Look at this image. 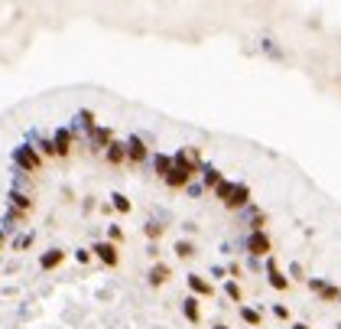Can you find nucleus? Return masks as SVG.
<instances>
[{"label":"nucleus","instance_id":"f257e3e1","mask_svg":"<svg viewBox=\"0 0 341 329\" xmlns=\"http://www.w3.org/2000/svg\"><path fill=\"white\" fill-rule=\"evenodd\" d=\"M13 160H16V163L23 166V170H39V156H36V150H32V147H16V150H13Z\"/></svg>","mask_w":341,"mask_h":329},{"label":"nucleus","instance_id":"f03ea898","mask_svg":"<svg viewBox=\"0 0 341 329\" xmlns=\"http://www.w3.org/2000/svg\"><path fill=\"white\" fill-rule=\"evenodd\" d=\"M192 173H195V166H192V163H189V166H172V173L166 176V183H169V186H185Z\"/></svg>","mask_w":341,"mask_h":329},{"label":"nucleus","instance_id":"7ed1b4c3","mask_svg":"<svg viewBox=\"0 0 341 329\" xmlns=\"http://www.w3.org/2000/svg\"><path fill=\"white\" fill-rule=\"evenodd\" d=\"M247 248H250L254 254H267L270 251V238L263 235V231H254V235H250V242H247Z\"/></svg>","mask_w":341,"mask_h":329},{"label":"nucleus","instance_id":"20e7f679","mask_svg":"<svg viewBox=\"0 0 341 329\" xmlns=\"http://www.w3.org/2000/svg\"><path fill=\"white\" fill-rule=\"evenodd\" d=\"M95 251H97V258H101V261H104V264H111V267L117 264V248H114V244L101 242V244H95Z\"/></svg>","mask_w":341,"mask_h":329},{"label":"nucleus","instance_id":"39448f33","mask_svg":"<svg viewBox=\"0 0 341 329\" xmlns=\"http://www.w3.org/2000/svg\"><path fill=\"white\" fill-rule=\"evenodd\" d=\"M65 258V251H59V248H52V251H46L43 258H39V264H43V271H52V267H59Z\"/></svg>","mask_w":341,"mask_h":329},{"label":"nucleus","instance_id":"423d86ee","mask_svg":"<svg viewBox=\"0 0 341 329\" xmlns=\"http://www.w3.org/2000/svg\"><path fill=\"white\" fill-rule=\"evenodd\" d=\"M127 156L133 160V163H140V160L146 156V147H143V140H140V137H130V143H127Z\"/></svg>","mask_w":341,"mask_h":329},{"label":"nucleus","instance_id":"0eeeda50","mask_svg":"<svg viewBox=\"0 0 341 329\" xmlns=\"http://www.w3.org/2000/svg\"><path fill=\"white\" fill-rule=\"evenodd\" d=\"M166 277H169V267H166V264H156V267L149 271V284L160 287V284H166Z\"/></svg>","mask_w":341,"mask_h":329},{"label":"nucleus","instance_id":"6e6552de","mask_svg":"<svg viewBox=\"0 0 341 329\" xmlns=\"http://www.w3.org/2000/svg\"><path fill=\"white\" fill-rule=\"evenodd\" d=\"M68 147H72V134L55 131V154H68Z\"/></svg>","mask_w":341,"mask_h":329},{"label":"nucleus","instance_id":"1a4fd4ad","mask_svg":"<svg viewBox=\"0 0 341 329\" xmlns=\"http://www.w3.org/2000/svg\"><path fill=\"white\" fill-rule=\"evenodd\" d=\"M247 196H250V192H247V186H234V192H231V199H227V206H231V208H234V206H244Z\"/></svg>","mask_w":341,"mask_h":329},{"label":"nucleus","instance_id":"9d476101","mask_svg":"<svg viewBox=\"0 0 341 329\" xmlns=\"http://www.w3.org/2000/svg\"><path fill=\"white\" fill-rule=\"evenodd\" d=\"M124 156H127V150H124L120 143H111V147H107V160H111V163H120Z\"/></svg>","mask_w":341,"mask_h":329},{"label":"nucleus","instance_id":"9b49d317","mask_svg":"<svg viewBox=\"0 0 341 329\" xmlns=\"http://www.w3.org/2000/svg\"><path fill=\"white\" fill-rule=\"evenodd\" d=\"M270 284L276 287V290H286V277L279 274V271H276V267H273V264H270Z\"/></svg>","mask_w":341,"mask_h":329},{"label":"nucleus","instance_id":"f8f14e48","mask_svg":"<svg viewBox=\"0 0 341 329\" xmlns=\"http://www.w3.org/2000/svg\"><path fill=\"white\" fill-rule=\"evenodd\" d=\"M156 170H160V176H169L172 173V160L169 156H156Z\"/></svg>","mask_w":341,"mask_h":329},{"label":"nucleus","instance_id":"ddd939ff","mask_svg":"<svg viewBox=\"0 0 341 329\" xmlns=\"http://www.w3.org/2000/svg\"><path fill=\"white\" fill-rule=\"evenodd\" d=\"M189 287H192V290H198V294H211V287L205 284L202 277H189Z\"/></svg>","mask_w":341,"mask_h":329},{"label":"nucleus","instance_id":"4468645a","mask_svg":"<svg viewBox=\"0 0 341 329\" xmlns=\"http://www.w3.org/2000/svg\"><path fill=\"white\" fill-rule=\"evenodd\" d=\"M185 316L192 319V323H198V303H195L192 296H189V300H185Z\"/></svg>","mask_w":341,"mask_h":329},{"label":"nucleus","instance_id":"2eb2a0df","mask_svg":"<svg viewBox=\"0 0 341 329\" xmlns=\"http://www.w3.org/2000/svg\"><path fill=\"white\" fill-rule=\"evenodd\" d=\"M111 140V131H104V127H97L95 134H91V143H97V147H101V143H107Z\"/></svg>","mask_w":341,"mask_h":329},{"label":"nucleus","instance_id":"dca6fc26","mask_svg":"<svg viewBox=\"0 0 341 329\" xmlns=\"http://www.w3.org/2000/svg\"><path fill=\"white\" fill-rule=\"evenodd\" d=\"M176 254H179V258H189V254H195V248L189 242H179L176 244Z\"/></svg>","mask_w":341,"mask_h":329},{"label":"nucleus","instance_id":"f3484780","mask_svg":"<svg viewBox=\"0 0 341 329\" xmlns=\"http://www.w3.org/2000/svg\"><path fill=\"white\" fill-rule=\"evenodd\" d=\"M114 208H117V212H130V202H127V196H114Z\"/></svg>","mask_w":341,"mask_h":329},{"label":"nucleus","instance_id":"a211bd4d","mask_svg":"<svg viewBox=\"0 0 341 329\" xmlns=\"http://www.w3.org/2000/svg\"><path fill=\"white\" fill-rule=\"evenodd\" d=\"M231 192H234V186H231V183H218V196H221L224 202L231 199Z\"/></svg>","mask_w":341,"mask_h":329},{"label":"nucleus","instance_id":"6ab92c4d","mask_svg":"<svg viewBox=\"0 0 341 329\" xmlns=\"http://www.w3.org/2000/svg\"><path fill=\"white\" fill-rule=\"evenodd\" d=\"M146 235H149V238H160V235H162V225L149 222V225H146Z\"/></svg>","mask_w":341,"mask_h":329},{"label":"nucleus","instance_id":"aec40b11","mask_svg":"<svg viewBox=\"0 0 341 329\" xmlns=\"http://www.w3.org/2000/svg\"><path fill=\"white\" fill-rule=\"evenodd\" d=\"M13 206H20V208H30V199H26V196H20V192H13Z\"/></svg>","mask_w":341,"mask_h":329},{"label":"nucleus","instance_id":"412c9836","mask_svg":"<svg viewBox=\"0 0 341 329\" xmlns=\"http://www.w3.org/2000/svg\"><path fill=\"white\" fill-rule=\"evenodd\" d=\"M205 179H208V183H221V173H218V170H205Z\"/></svg>","mask_w":341,"mask_h":329},{"label":"nucleus","instance_id":"4be33fe9","mask_svg":"<svg viewBox=\"0 0 341 329\" xmlns=\"http://www.w3.org/2000/svg\"><path fill=\"white\" fill-rule=\"evenodd\" d=\"M227 296H231V300H241V287H237V284H227Z\"/></svg>","mask_w":341,"mask_h":329},{"label":"nucleus","instance_id":"5701e85b","mask_svg":"<svg viewBox=\"0 0 341 329\" xmlns=\"http://www.w3.org/2000/svg\"><path fill=\"white\" fill-rule=\"evenodd\" d=\"M81 121H85V127H95V114L91 111H81Z\"/></svg>","mask_w":341,"mask_h":329},{"label":"nucleus","instance_id":"b1692460","mask_svg":"<svg viewBox=\"0 0 341 329\" xmlns=\"http://www.w3.org/2000/svg\"><path fill=\"white\" fill-rule=\"evenodd\" d=\"M322 296H325V300H335L338 290H335V287H322Z\"/></svg>","mask_w":341,"mask_h":329},{"label":"nucleus","instance_id":"393cba45","mask_svg":"<svg viewBox=\"0 0 341 329\" xmlns=\"http://www.w3.org/2000/svg\"><path fill=\"white\" fill-rule=\"evenodd\" d=\"M241 316H244L247 323H257V319H260V316H257V313H254V310H241Z\"/></svg>","mask_w":341,"mask_h":329},{"label":"nucleus","instance_id":"a878e982","mask_svg":"<svg viewBox=\"0 0 341 329\" xmlns=\"http://www.w3.org/2000/svg\"><path fill=\"white\" fill-rule=\"evenodd\" d=\"M292 329H309V326H302V323H299V326H292Z\"/></svg>","mask_w":341,"mask_h":329},{"label":"nucleus","instance_id":"bb28decb","mask_svg":"<svg viewBox=\"0 0 341 329\" xmlns=\"http://www.w3.org/2000/svg\"><path fill=\"white\" fill-rule=\"evenodd\" d=\"M0 244H3V231H0Z\"/></svg>","mask_w":341,"mask_h":329},{"label":"nucleus","instance_id":"cd10ccee","mask_svg":"<svg viewBox=\"0 0 341 329\" xmlns=\"http://www.w3.org/2000/svg\"><path fill=\"white\" fill-rule=\"evenodd\" d=\"M214 329H227V326H214Z\"/></svg>","mask_w":341,"mask_h":329}]
</instances>
